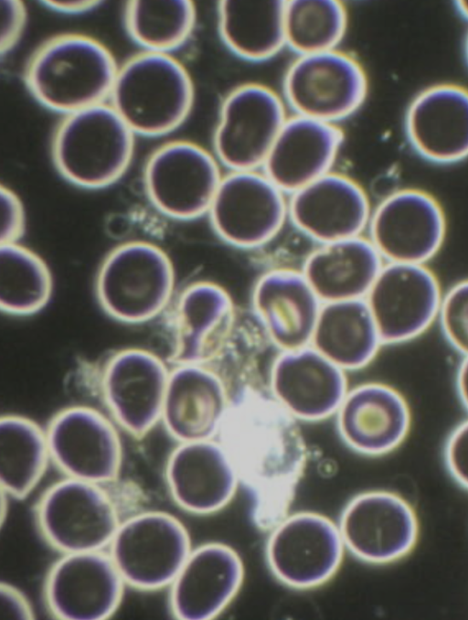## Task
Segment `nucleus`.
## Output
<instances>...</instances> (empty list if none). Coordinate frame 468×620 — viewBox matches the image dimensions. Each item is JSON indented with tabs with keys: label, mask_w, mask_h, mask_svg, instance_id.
<instances>
[{
	"label": "nucleus",
	"mask_w": 468,
	"mask_h": 620,
	"mask_svg": "<svg viewBox=\"0 0 468 620\" xmlns=\"http://www.w3.org/2000/svg\"><path fill=\"white\" fill-rule=\"evenodd\" d=\"M51 463L66 477L110 484L121 479V429L101 411L72 405L55 413L45 427Z\"/></svg>",
	"instance_id": "15"
},
{
	"label": "nucleus",
	"mask_w": 468,
	"mask_h": 620,
	"mask_svg": "<svg viewBox=\"0 0 468 620\" xmlns=\"http://www.w3.org/2000/svg\"><path fill=\"white\" fill-rule=\"evenodd\" d=\"M0 51L9 53L19 41L27 24V9L18 0L1 1Z\"/></svg>",
	"instance_id": "39"
},
{
	"label": "nucleus",
	"mask_w": 468,
	"mask_h": 620,
	"mask_svg": "<svg viewBox=\"0 0 468 620\" xmlns=\"http://www.w3.org/2000/svg\"><path fill=\"white\" fill-rule=\"evenodd\" d=\"M288 199L262 170L227 172L207 216L223 242L253 250L275 239L289 221Z\"/></svg>",
	"instance_id": "12"
},
{
	"label": "nucleus",
	"mask_w": 468,
	"mask_h": 620,
	"mask_svg": "<svg viewBox=\"0 0 468 620\" xmlns=\"http://www.w3.org/2000/svg\"><path fill=\"white\" fill-rule=\"evenodd\" d=\"M218 440L237 470L253 525L270 531L290 513L308 458L299 421L254 387L229 392Z\"/></svg>",
	"instance_id": "1"
},
{
	"label": "nucleus",
	"mask_w": 468,
	"mask_h": 620,
	"mask_svg": "<svg viewBox=\"0 0 468 620\" xmlns=\"http://www.w3.org/2000/svg\"><path fill=\"white\" fill-rule=\"evenodd\" d=\"M268 532V568L289 588H318L331 581L342 565L346 548L338 525L324 514L289 513Z\"/></svg>",
	"instance_id": "11"
},
{
	"label": "nucleus",
	"mask_w": 468,
	"mask_h": 620,
	"mask_svg": "<svg viewBox=\"0 0 468 620\" xmlns=\"http://www.w3.org/2000/svg\"><path fill=\"white\" fill-rule=\"evenodd\" d=\"M322 305L301 270L289 267L267 270L252 289L254 318L279 351L311 344Z\"/></svg>",
	"instance_id": "27"
},
{
	"label": "nucleus",
	"mask_w": 468,
	"mask_h": 620,
	"mask_svg": "<svg viewBox=\"0 0 468 620\" xmlns=\"http://www.w3.org/2000/svg\"><path fill=\"white\" fill-rule=\"evenodd\" d=\"M346 372L309 345L279 351L270 366L267 386L299 422H319L335 414L349 390Z\"/></svg>",
	"instance_id": "22"
},
{
	"label": "nucleus",
	"mask_w": 468,
	"mask_h": 620,
	"mask_svg": "<svg viewBox=\"0 0 468 620\" xmlns=\"http://www.w3.org/2000/svg\"><path fill=\"white\" fill-rule=\"evenodd\" d=\"M48 9L63 15H81L97 8L101 1L95 0H49L42 1Z\"/></svg>",
	"instance_id": "41"
},
{
	"label": "nucleus",
	"mask_w": 468,
	"mask_h": 620,
	"mask_svg": "<svg viewBox=\"0 0 468 620\" xmlns=\"http://www.w3.org/2000/svg\"><path fill=\"white\" fill-rule=\"evenodd\" d=\"M464 56H465V60L468 65V32L466 34L465 39H464Z\"/></svg>",
	"instance_id": "44"
},
{
	"label": "nucleus",
	"mask_w": 468,
	"mask_h": 620,
	"mask_svg": "<svg viewBox=\"0 0 468 620\" xmlns=\"http://www.w3.org/2000/svg\"><path fill=\"white\" fill-rule=\"evenodd\" d=\"M0 602L3 618L30 620L36 617L34 607L27 595L11 583H1Z\"/></svg>",
	"instance_id": "40"
},
{
	"label": "nucleus",
	"mask_w": 468,
	"mask_h": 620,
	"mask_svg": "<svg viewBox=\"0 0 468 620\" xmlns=\"http://www.w3.org/2000/svg\"><path fill=\"white\" fill-rule=\"evenodd\" d=\"M224 176L212 151L188 140L166 142L148 156L145 195L161 215L178 221L207 216Z\"/></svg>",
	"instance_id": "10"
},
{
	"label": "nucleus",
	"mask_w": 468,
	"mask_h": 620,
	"mask_svg": "<svg viewBox=\"0 0 468 620\" xmlns=\"http://www.w3.org/2000/svg\"><path fill=\"white\" fill-rule=\"evenodd\" d=\"M442 457L452 479L468 491V418L457 423L448 433Z\"/></svg>",
	"instance_id": "37"
},
{
	"label": "nucleus",
	"mask_w": 468,
	"mask_h": 620,
	"mask_svg": "<svg viewBox=\"0 0 468 620\" xmlns=\"http://www.w3.org/2000/svg\"><path fill=\"white\" fill-rule=\"evenodd\" d=\"M171 368L154 352L126 347L105 361L100 392L122 433L141 440L160 423Z\"/></svg>",
	"instance_id": "16"
},
{
	"label": "nucleus",
	"mask_w": 468,
	"mask_h": 620,
	"mask_svg": "<svg viewBox=\"0 0 468 620\" xmlns=\"http://www.w3.org/2000/svg\"><path fill=\"white\" fill-rule=\"evenodd\" d=\"M346 550L371 565H388L416 548L420 524L415 508L400 494L371 489L354 496L337 524Z\"/></svg>",
	"instance_id": "13"
},
{
	"label": "nucleus",
	"mask_w": 468,
	"mask_h": 620,
	"mask_svg": "<svg viewBox=\"0 0 468 620\" xmlns=\"http://www.w3.org/2000/svg\"><path fill=\"white\" fill-rule=\"evenodd\" d=\"M173 365L215 363L223 354L237 325L229 292L200 280L176 294L165 312Z\"/></svg>",
	"instance_id": "19"
},
{
	"label": "nucleus",
	"mask_w": 468,
	"mask_h": 620,
	"mask_svg": "<svg viewBox=\"0 0 468 620\" xmlns=\"http://www.w3.org/2000/svg\"><path fill=\"white\" fill-rule=\"evenodd\" d=\"M335 415L342 441L354 452L369 457L397 450L412 425L408 400L395 387L379 381L348 390Z\"/></svg>",
	"instance_id": "23"
},
{
	"label": "nucleus",
	"mask_w": 468,
	"mask_h": 620,
	"mask_svg": "<svg viewBox=\"0 0 468 620\" xmlns=\"http://www.w3.org/2000/svg\"><path fill=\"white\" fill-rule=\"evenodd\" d=\"M109 100L135 135L158 137L186 121L195 86L186 68L171 54L141 50L119 67Z\"/></svg>",
	"instance_id": "4"
},
{
	"label": "nucleus",
	"mask_w": 468,
	"mask_h": 620,
	"mask_svg": "<svg viewBox=\"0 0 468 620\" xmlns=\"http://www.w3.org/2000/svg\"><path fill=\"white\" fill-rule=\"evenodd\" d=\"M134 137L110 103H101L63 116L51 139L52 162L69 184L105 188L129 168Z\"/></svg>",
	"instance_id": "5"
},
{
	"label": "nucleus",
	"mask_w": 468,
	"mask_h": 620,
	"mask_svg": "<svg viewBox=\"0 0 468 620\" xmlns=\"http://www.w3.org/2000/svg\"><path fill=\"white\" fill-rule=\"evenodd\" d=\"M126 588L107 551L59 554L45 575L43 599L56 619L107 620Z\"/></svg>",
	"instance_id": "17"
},
{
	"label": "nucleus",
	"mask_w": 468,
	"mask_h": 620,
	"mask_svg": "<svg viewBox=\"0 0 468 620\" xmlns=\"http://www.w3.org/2000/svg\"><path fill=\"white\" fill-rule=\"evenodd\" d=\"M51 463L46 429L34 420L7 413L0 419L1 492L24 500L41 482Z\"/></svg>",
	"instance_id": "32"
},
{
	"label": "nucleus",
	"mask_w": 468,
	"mask_h": 620,
	"mask_svg": "<svg viewBox=\"0 0 468 620\" xmlns=\"http://www.w3.org/2000/svg\"><path fill=\"white\" fill-rule=\"evenodd\" d=\"M164 476L175 505L197 516L222 510L240 486L234 464L218 439L176 444Z\"/></svg>",
	"instance_id": "24"
},
{
	"label": "nucleus",
	"mask_w": 468,
	"mask_h": 620,
	"mask_svg": "<svg viewBox=\"0 0 468 620\" xmlns=\"http://www.w3.org/2000/svg\"><path fill=\"white\" fill-rule=\"evenodd\" d=\"M138 489L118 480L100 484L64 476L34 507L37 530L58 554L107 551L123 520L140 509Z\"/></svg>",
	"instance_id": "2"
},
{
	"label": "nucleus",
	"mask_w": 468,
	"mask_h": 620,
	"mask_svg": "<svg viewBox=\"0 0 468 620\" xmlns=\"http://www.w3.org/2000/svg\"><path fill=\"white\" fill-rule=\"evenodd\" d=\"M119 66L100 40L81 33L58 34L30 57L24 80L43 107L64 115L104 103Z\"/></svg>",
	"instance_id": "3"
},
{
	"label": "nucleus",
	"mask_w": 468,
	"mask_h": 620,
	"mask_svg": "<svg viewBox=\"0 0 468 620\" xmlns=\"http://www.w3.org/2000/svg\"><path fill=\"white\" fill-rule=\"evenodd\" d=\"M227 383L209 365H173L160 423L176 444L217 439L229 407Z\"/></svg>",
	"instance_id": "26"
},
{
	"label": "nucleus",
	"mask_w": 468,
	"mask_h": 620,
	"mask_svg": "<svg viewBox=\"0 0 468 620\" xmlns=\"http://www.w3.org/2000/svg\"><path fill=\"white\" fill-rule=\"evenodd\" d=\"M443 291L424 264L386 262L365 300L384 345L412 341L437 322Z\"/></svg>",
	"instance_id": "18"
},
{
	"label": "nucleus",
	"mask_w": 468,
	"mask_h": 620,
	"mask_svg": "<svg viewBox=\"0 0 468 620\" xmlns=\"http://www.w3.org/2000/svg\"><path fill=\"white\" fill-rule=\"evenodd\" d=\"M348 27V13L338 0H285L286 48L296 56L339 48Z\"/></svg>",
	"instance_id": "35"
},
{
	"label": "nucleus",
	"mask_w": 468,
	"mask_h": 620,
	"mask_svg": "<svg viewBox=\"0 0 468 620\" xmlns=\"http://www.w3.org/2000/svg\"><path fill=\"white\" fill-rule=\"evenodd\" d=\"M192 549L176 516L140 508L123 520L107 551L127 587L154 593L168 589Z\"/></svg>",
	"instance_id": "7"
},
{
	"label": "nucleus",
	"mask_w": 468,
	"mask_h": 620,
	"mask_svg": "<svg viewBox=\"0 0 468 620\" xmlns=\"http://www.w3.org/2000/svg\"><path fill=\"white\" fill-rule=\"evenodd\" d=\"M437 323L452 348L468 357V278L443 292Z\"/></svg>",
	"instance_id": "36"
},
{
	"label": "nucleus",
	"mask_w": 468,
	"mask_h": 620,
	"mask_svg": "<svg viewBox=\"0 0 468 620\" xmlns=\"http://www.w3.org/2000/svg\"><path fill=\"white\" fill-rule=\"evenodd\" d=\"M368 91L363 65L337 48L296 56L283 74L281 95L292 114L339 124L359 111Z\"/></svg>",
	"instance_id": "8"
},
{
	"label": "nucleus",
	"mask_w": 468,
	"mask_h": 620,
	"mask_svg": "<svg viewBox=\"0 0 468 620\" xmlns=\"http://www.w3.org/2000/svg\"><path fill=\"white\" fill-rule=\"evenodd\" d=\"M404 131L412 150L435 165L468 158V88L457 83L431 85L410 101Z\"/></svg>",
	"instance_id": "25"
},
{
	"label": "nucleus",
	"mask_w": 468,
	"mask_h": 620,
	"mask_svg": "<svg viewBox=\"0 0 468 620\" xmlns=\"http://www.w3.org/2000/svg\"><path fill=\"white\" fill-rule=\"evenodd\" d=\"M455 6L459 14L468 21V0L467 1H457L455 2Z\"/></svg>",
	"instance_id": "43"
},
{
	"label": "nucleus",
	"mask_w": 468,
	"mask_h": 620,
	"mask_svg": "<svg viewBox=\"0 0 468 620\" xmlns=\"http://www.w3.org/2000/svg\"><path fill=\"white\" fill-rule=\"evenodd\" d=\"M373 206L365 188L331 171L289 195V221L318 244L363 236Z\"/></svg>",
	"instance_id": "20"
},
{
	"label": "nucleus",
	"mask_w": 468,
	"mask_h": 620,
	"mask_svg": "<svg viewBox=\"0 0 468 620\" xmlns=\"http://www.w3.org/2000/svg\"><path fill=\"white\" fill-rule=\"evenodd\" d=\"M344 370L369 365L384 345L365 299L323 303L311 344Z\"/></svg>",
	"instance_id": "31"
},
{
	"label": "nucleus",
	"mask_w": 468,
	"mask_h": 620,
	"mask_svg": "<svg viewBox=\"0 0 468 620\" xmlns=\"http://www.w3.org/2000/svg\"><path fill=\"white\" fill-rule=\"evenodd\" d=\"M53 277L45 260L18 242L0 248V309L26 317L42 311L53 294Z\"/></svg>",
	"instance_id": "33"
},
{
	"label": "nucleus",
	"mask_w": 468,
	"mask_h": 620,
	"mask_svg": "<svg viewBox=\"0 0 468 620\" xmlns=\"http://www.w3.org/2000/svg\"><path fill=\"white\" fill-rule=\"evenodd\" d=\"M176 270L159 245L125 241L102 259L94 293L105 315L125 325H141L165 314L176 293Z\"/></svg>",
	"instance_id": "6"
},
{
	"label": "nucleus",
	"mask_w": 468,
	"mask_h": 620,
	"mask_svg": "<svg viewBox=\"0 0 468 620\" xmlns=\"http://www.w3.org/2000/svg\"><path fill=\"white\" fill-rule=\"evenodd\" d=\"M344 142L339 124L289 115L261 170L289 196L333 171Z\"/></svg>",
	"instance_id": "28"
},
{
	"label": "nucleus",
	"mask_w": 468,
	"mask_h": 620,
	"mask_svg": "<svg viewBox=\"0 0 468 620\" xmlns=\"http://www.w3.org/2000/svg\"><path fill=\"white\" fill-rule=\"evenodd\" d=\"M455 389L461 404L468 413V357H462L457 367Z\"/></svg>",
	"instance_id": "42"
},
{
	"label": "nucleus",
	"mask_w": 468,
	"mask_h": 620,
	"mask_svg": "<svg viewBox=\"0 0 468 620\" xmlns=\"http://www.w3.org/2000/svg\"><path fill=\"white\" fill-rule=\"evenodd\" d=\"M123 22L142 50L171 54L190 38L197 9L189 0H132L125 4Z\"/></svg>",
	"instance_id": "34"
},
{
	"label": "nucleus",
	"mask_w": 468,
	"mask_h": 620,
	"mask_svg": "<svg viewBox=\"0 0 468 620\" xmlns=\"http://www.w3.org/2000/svg\"><path fill=\"white\" fill-rule=\"evenodd\" d=\"M367 232L385 262L428 265L444 245L447 219L432 194L402 187L373 208Z\"/></svg>",
	"instance_id": "14"
},
{
	"label": "nucleus",
	"mask_w": 468,
	"mask_h": 620,
	"mask_svg": "<svg viewBox=\"0 0 468 620\" xmlns=\"http://www.w3.org/2000/svg\"><path fill=\"white\" fill-rule=\"evenodd\" d=\"M385 262L367 238L318 244L300 269L322 303L365 299Z\"/></svg>",
	"instance_id": "29"
},
{
	"label": "nucleus",
	"mask_w": 468,
	"mask_h": 620,
	"mask_svg": "<svg viewBox=\"0 0 468 620\" xmlns=\"http://www.w3.org/2000/svg\"><path fill=\"white\" fill-rule=\"evenodd\" d=\"M285 0H221L217 28L224 47L245 62L262 63L286 48Z\"/></svg>",
	"instance_id": "30"
},
{
	"label": "nucleus",
	"mask_w": 468,
	"mask_h": 620,
	"mask_svg": "<svg viewBox=\"0 0 468 620\" xmlns=\"http://www.w3.org/2000/svg\"><path fill=\"white\" fill-rule=\"evenodd\" d=\"M280 93L246 82L223 98L212 138V153L228 172L261 170L289 115Z\"/></svg>",
	"instance_id": "9"
},
{
	"label": "nucleus",
	"mask_w": 468,
	"mask_h": 620,
	"mask_svg": "<svg viewBox=\"0 0 468 620\" xmlns=\"http://www.w3.org/2000/svg\"><path fill=\"white\" fill-rule=\"evenodd\" d=\"M245 567L238 551L218 541L194 547L168 587V610L177 620H211L238 595Z\"/></svg>",
	"instance_id": "21"
},
{
	"label": "nucleus",
	"mask_w": 468,
	"mask_h": 620,
	"mask_svg": "<svg viewBox=\"0 0 468 620\" xmlns=\"http://www.w3.org/2000/svg\"><path fill=\"white\" fill-rule=\"evenodd\" d=\"M1 244L18 242L26 229V211L21 198L1 185Z\"/></svg>",
	"instance_id": "38"
}]
</instances>
